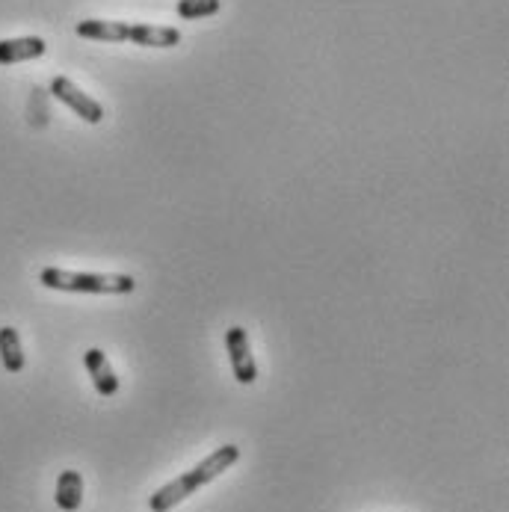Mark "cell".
I'll return each instance as SVG.
<instances>
[{
	"label": "cell",
	"instance_id": "obj_6",
	"mask_svg": "<svg viewBox=\"0 0 509 512\" xmlns=\"http://www.w3.org/2000/svg\"><path fill=\"white\" fill-rule=\"evenodd\" d=\"M83 365L89 370L92 385H95V391H98L101 397H116V394H119V376L113 373V367L107 362L104 350H98V347L86 350V353H83Z\"/></svg>",
	"mask_w": 509,
	"mask_h": 512
},
{
	"label": "cell",
	"instance_id": "obj_5",
	"mask_svg": "<svg viewBox=\"0 0 509 512\" xmlns=\"http://www.w3.org/2000/svg\"><path fill=\"white\" fill-rule=\"evenodd\" d=\"M225 347H228V359H231V370H234V379L240 385H252L258 379V365H255V356H252V347H249V335L243 326H231L225 332Z\"/></svg>",
	"mask_w": 509,
	"mask_h": 512
},
{
	"label": "cell",
	"instance_id": "obj_4",
	"mask_svg": "<svg viewBox=\"0 0 509 512\" xmlns=\"http://www.w3.org/2000/svg\"><path fill=\"white\" fill-rule=\"evenodd\" d=\"M51 95L57 98V101H63L72 113H77L83 122H89V125H98L101 119H104V107L92 98V95H86L74 80L69 77H54L51 80Z\"/></svg>",
	"mask_w": 509,
	"mask_h": 512
},
{
	"label": "cell",
	"instance_id": "obj_3",
	"mask_svg": "<svg viewBox=\"0 0 509 512\" xmlns=\"http://www.w3.org/2000/svg\"><path fill=\"white\" fill-rule=\"evenodd\" d=\"M39 282L51 291H66V293H131L137 288V282L131 276L122 273H72V270H60V267H45L39 273Z\"/></svg>",
	"mask_w": 509,
	"mask_h": 512
},
{
	"label": "cell",
	"instance_id": "obj_7",
	"mask_svg": "<svg viewBox=\"0 0 509 512\" xmlns=\"http://www.w3.org/2000/svg\"><path fill=\"white\" fill-rule=\"evenodd\" d=\"M48 51L42 36H21V39H0V66H15L27 60H39Z\"/></svg>",
	"mask_w": 509,
	"mask_h": 512
},
{
	"label": "cell",
	"instance_id": "obj_1",
	"mask_svg": "<svg viewBox=\"0 0 509 512\" xmlns=\"http://www.w3.org/2000/svg\"><path fill=\"white\" fill-rule=\"evenodd\" d=\"M237 459H240V447H237V444H222V447H217L211 456H205L196 468H190V471L181 474L178 480H172V483H166L163 489H157V492L148 498V510H175L181 501H187L190 495H196L199 489H205L208 483H214L217 477H222Z\"/></svg>",
	"mask_w": 509,
	"mask_h": 512
},
{
	"label": "cell",
	"instance_id": "obj_9",
	"mask_svg": "<svg viewBox=\"0 0 509 512\" xmlns=\"http://www.w3.org/2000/svg\"><path fill=\"white\" fill-rule=\"evenodd\" d=\"M0 362L6 367V373H21L27 365L18 329H12V326H0Z\"/></svg>",
	"mask_w": 509,
	"mask_h": 512
},
{
	"label": "cell",
	"instance_id": "obj_10",
	"mask_svg": "<svg viewBox=\"0 0 509 512\" xmlns=\"http://www.w3.org/2000/svg\"><path fill=\"white\" fill-rule=\"evenodd\" d=\"M178 15L184 18V21H199V18H211V15H217L219 9H222V3L219 0H178Z\"/></svg>",
	"mask_w": 509,
	"mask_h": 512
},
{
	"label": "cell",
	"instance_id": "obj_2",
	"mask_svg": "<svg viewBox=\"0 0 509 512\" xmlns=\"http://www.w3.org/2000/svg\"><path fill=\"white\" fill-rule=\"evenodd\" d=\"M80 39L92 42H134L143 48H175L181 33L175 27H151V24H128V21H101L89 18L74 27Z\"/></svg>",
	"mask_w": 509,
	"mask_h": 512
},
{
	"label": "cell",
	"instance_id": "obj_8",
	"mask_svg": "<svg viewBox=\"0 0 509 512\" xmlns=\"http://www.w3.org/2000/svg\"><path fill=\"white\" fill-rule=\"evenodd\" d=\"M54 501H57V507L63 512H77L80 510V504H83V477H80V471H63L60 477H57V495H54Z\"/></svg>",
	"mask_w": 509,
	"mask_h": 512
}]
</instances>
